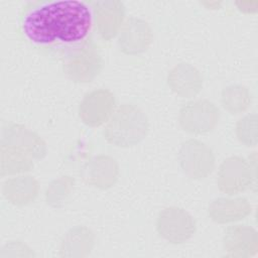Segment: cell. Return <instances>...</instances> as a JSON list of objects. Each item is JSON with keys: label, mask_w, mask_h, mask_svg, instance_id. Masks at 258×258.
Returning <instances> with one entry per match:
<instances>
[{"label": "cell", "mask_w": 258, "mask_h": 258, "mask_svg": "<svg viewBox=\"0 0 258 258\" xmlns=\"http://www.w3.org/2000/svg\"><path fill=\"white\" fill-rule=\"evenodd\" d=\"M33 159L23 151L3 144L0 145V174L1 176L18 174L29 171L33 167Z\"/></svg>", "instance_id": "cell-18"}, {"label": "cell", "mask_w": 258, "mask_h": 258, "mask_svg": "<svg viewBox=\"0 0 258 258\" xmlns=\"http://www.w3.org/2000/svg\"><path fill=\"white\" fill-rule=\"evenodd\" d=\"M178 161L182 171L192 179L206 178L215 168V156L212 149L197 139H188L181 144Z\"/></svg>", "instance_id": "cell-4"}, {"label": "cell", "mask_w": 258, "mask_h": 258, "mask_svg": "<svg viewBox=\"0 0 258 258\" xmlns=\"http://www.w3.org/2000/svg\"><path fill=\"white\" fill-rule=\"evenodd\" d=\"M94 233L85 226H77L67 232L60 242V257H86L94 247Z\"/></svg>", "instance_id": "cell-17"}, {"label": "cell", "mask_w": 258, "mask_h": 258, "mask_svg": "<svg viewBox=\"0 0 258 258\" xmlns=\"http://www.w3.org/2000/svg\"><path fill=\"white\" fill-rule=\"evenodd\" d=\"M252 211L245 198H218L208 208L209 217L218 224L238 222L245 219Z\"/></svg>", "instance_id": "cell-15"}, {"label": "cell", "mask_w": 258, "mask_h": 258, "mask_svg": "<svg viewBox=\"0 0 258 258\" xmlns=\"http://www.w3.org/2000/svg\"><path fill=\"white\" fill-rule=\"evenodd\" d=\"M156 230L167 242L182 244L195 234L196 222L184 209L174 206L167 207L158 214Z\"/></svg>", "instance_id": "cell-3"}, {"label": "cell", "mask_w": 258, "mask_h": 258, "mask_svg": "<svg viewBox=\"0 0 258 258\" xmlns=\"http://www.w3.org/2000/svg\"><path fill=\"white\" fill-rule=\"evenodd\" d=\"M1 143L15 147L32 159H42L46 155V144L34 131L17 123H6L2 128Z\"/></svg>", "instance_id": "cell-9"}, {"label": "cell", "mask_w": 258, "mask_h": 258, "mask_svg": "<svg viewBox=\"0 0 258 258\" xmlns=\"http://www.w3.org/2000/svg\"><path fill=\"white\" fill-rule=\"evenodd\" d=\"M221 102L226 111L231 114H240L246 111L251 104V94L242 85H230L222 92Z\"/></svg>", "instance_id": "cell-19"}, {"label": "cell", "mask_w": 258, "mask_h": 258, "mask_svg": "<svg viewBox=\"0 0 258 258\" xmlns=\"http://www.w3.org/2000/svg\"><path fill=\"white\" fill-rule=\"evenodd\" d=\"M116 100L107 89H97L85 95L79 106V117L90 127H99L109 121L114 113Z\"/></svg>", "instance_id": "cell-8"}, {"label": "cell", "mask_w": 258, "mask_h": 258, "mask_svg": "<svg viewBox=\"0 0 258 258\" xmlns=\"http://www.w3.org/2000/svg\"><path fill=\"white\" fill-rule=\"evenodd\" d=\"M93 18L100 36L110 40L120 31L125 18L124 3L118 0L91 2Z\"/></svg>", "instance_id": "cell-10"}, {"label": "cell", "mask_w": 258, "mask_h": 258, "mask_svg": "<svg viewBox=\"0 0 258 258\" xmlns=\"http://www.w3.org/2000/svg\"><path fill=\"white\" fill-rule=\"evenodd\" d=\"M223 244L228 256L252 257L258 251V235L247 225L230 226L225 231Z\"/></svg>", "instance_id": "cell-12"}, {"label": "cell", "mask_w": 258, "mask_h": 258, "mask_svg": "<svg viewBox=\"0 0 258 258\" xmlns=\"http://www.w3.org/2000/svg\"><path fill=\"white\" fill-rule=\"evenodd\" d=\"M38 181L31 175L8 178L2 187L5 199L16 206H24L33 202L38 195Z\"/></svg>", "instance_id": "cell-16"}, {"label": "cell", "mask_w": 258, "mask_h": 258, "mask_svg": "<svg viewBox=\"0 0 258 258\" xmlns=\"http://www.w3.org/2000/svg\"><path fill=\"white\" fill-rule=\"evenodd\" d=\"M152 39L153 33L149 24L143 19L130 17L119 31L118 46L125 54L137 55L148 49Z\"/></svg>", "instance_id": "cell-11"}, {"label": "cell", "mask_w": 258, "mask_h": 258, "mask_svg": "<svg viewBox=\"0 0 258 258\" xmlns=\"http://www.w3.org/2000/svg\"><path fill=\"white\" fill-rule=\"evenodd\" d=\"M219 117V109L213 102L200 99L190 101L181 107L178 121L185 132L205 134L216 127Z\"/></svg>", "instance_id": "cell-6"}, {"label": "cell", "mask_w": 258, "mask_h": 258, "mask_svg": "<svg viewBox=\"0 0 258 258\" xmlns=\"http://www.w3.org/2000/svg\"><path fill=\"white\" fill-rule=\"evenodd\" d=\"M103 59L93 44L85 42L63 64L67 77L75 83H90L102 71Z\"/></svg>", "instance_id": "cell-7"}, {"label": "cell", "mask_w": 258, "mask_h": 258, "mask_svg": "<svg viewBox=\"0 0 258 258\" xmlns=\"http://www.w3.org/2000/svg\"><path fill=\"white\" fill-rule=\"evenodd\" d=\"M255 169L245 158L230 156L220 165L217 184L221 191L233 196L246 190L255 179Z\"/></svg>", "instance_id": "cell-5"}, {"label": "cell", "mask_w": 258, "mask_h": 258, "mask_svg": "<svg viewBox=\"0 0 258 258\" xmlns=\"http://www.w3.org/2000/svg\"><path fill=\"white\" fill-rule=\"evenodd\" d=\"M236 135L238 140L248 147L257 145V115L255 113L248 114L238 121Z\"/></svg>", "instance_id": "cell-21"}, {"label": "cell", "mask_w": 258, "mask_h": 258, "mask_svg": "<svg viewBox=\"0 0 258 258\" xmlns=\"http://www.w3.org/2000/svg\"><path fill=\"white\" fill-rule=\"evenodd\" d=\"M119 176L117 161L105 154L93 157L85 167V178L89 184L99 189L112 187Z\"/></svg>", "instance_id": "cell-14"}, {"label": "cell", "mask_w": 258, "mask_h": 258, "mask_svg": "<svg viewBox=\"0 0 258 258\" xmlns=\"http://www.w3.org/2000/svg\"><path fill=\"white\" fill-rule=\"evenodd\" d=\"M149 121L146 114L134 104L119 106L109 119L105 139L117 147H131L140 143L148 133Z\"/></svg>", "instance_id": "cell-2"}, {"label": "cell", "mask_w": 258, "mask_h": 258, "mask_svg": "<svg viewBox=\"0 0 258 258\" xmlns=\"http://www.w3.org/2000/svg\"><path fill=\"white\" fill-rule=\"evenodd\" d=\"M167 85L170 90L181 98H192L203 88V77L194 66L180 62L174 66L167 75Z\"/></svg>", "instance_id": "cell-13"}, {"label": "cell", "mask_w": 258, "mask_h": 258, "mask_svg": "<svg viewBox=\"0 0 258 258\" xmlns=\"http://www.w3.org/2000/svg\"><path fill=\"white\" fill-rule=\"evenodd\" d=\"M94 18L90 6L79 0L28 3L19 18V29L40 47L78 46L89 36Z\"/></svg>", "instance_id": "cell-1"}, {"label": "cell", "mask_w": 258, "mask_h": 258, "mask_svg": "<svg viewBox=\"0 0 258 258\" xmlns=\"http://www.w3.org/2000/svg\"><path fill=\"white\" fill-rule=\"evenodd\" d=\"M75 179L72 176L64 175L50 182L45 191L46 203L54 208L60 207L70 196L74 187Z\"/></svg>", "instance_id": "cell-20"}]
</instances>
